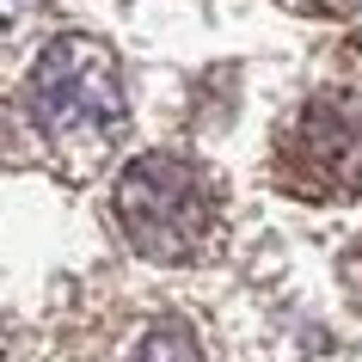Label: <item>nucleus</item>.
<instances>
[{
	"label": "nucleus",
	"instance_id": "nucleus-1",
	"mask_svg": "<svg viewBox=\"0 0 362 362\" xmlns=\"http://www.w3.org/2000/svg\"><path fill=\"white\" fill-rule=\"evenodd\" d=\"M25 117L62 172L74 178L98 172L129 129V93H123L117 56L80 31L56 37L25 74Z\"/></svg>",
	"mask_w": 362,
	"mask_h": 362
},
{
	"label": "nucleus",
	"instance_id": "nucleus-5",
	"mask_svg": "<svg viewBox=\"0 0 362 362\" xmlns=\"http://www.w3.org/2000/svg\"><path fill=\"white\" fill-rule=\"evenodd\" d=\"M338 283H344V295H350V307L362 313V240H350V252L338 258Z\"/></svg>",
	"mask_w": 362,
	"mask_h": 362
},
{
	"label": "nucleus",
	"instance_id": "nucleus-8",
	"mask_svg": "<svg viewBox=\"0 0 362 362\" xmlns=\"http://www.w3.org/2000/svg\"><path fill=\"white\" fill-rule=\"evenodd\" d=\"M0 141H6V129H0Z\"/></svg>",
	"mask_w": 362,
	"mask_h": 362
},
{
	"label": "nucleus",
	"instance_id": "nucleus-4",
	"mask_svg": "<svg viewBox=\"0 0 362 362\" xmlns=\"http://www.w3.org/2000/svg\"><path fill=\"white\" fill-rule=\"evenodd\" d=\"M123 362H203V344L191 338V325L153 320L148 332L129 344V356H123Z\"/></svg>",
	"mask_w": 362,
	"mask_h": 362
},
{
	"label": "nucleus",
	"instance_id": "nucleus-2",
	"mask_svg": "<svg viewBox=\"0 0 362 362\" xmlns=\"http://www.w3.org/2000/svg\"><path fill=\"white\" fill-rule=\"evenodd\" d=\"M117 228L153 264H197L221 233V191L185 153H141L117 172Z\"/></svg>",
	"mask_w": 362,
	"mask_h": 362
},
{
	"label": "nucleus",
	"instance_id": "nucleus-3",
	"mask_svg": "<svg viewBox=\"0 0 362 362\" xmlns=\"http://www.w3.org/2000/svg\"><path fill=\"white\" fill-rule=\"evenodd\" d=\"M270 172L301 203H350L362 197V93L320 86L276 129Z\"/></svg>",
	"mask_w": 362,
	"mask_h": 362
},
{
	"label": "nucleus",
	"instance_id": "nucleus-7",
	"mask_svg": "<svg viewBox=\"0 0 362 362\" xmlns=\"http://www.w3.org/2000/svg\"><path fill=\"white\" fill-rule=\"evenodd\" d=\"M31 6H37V0H0V37H13V31L31 19Z\"/></svg>",
	"mask_w": 362,
	"mask_h": 362
},
{
	"label": "nucleus",
	"instance_id": "nucleus-6",
	"mask_svg": "<svg viewBox=\"0 0 362 362\" xmlns=\"http://www.w3.org/2000/svg\"><path fill=\"white\" fill-rule=\"evenodd\" d=\"M288 13H307V19H344V13H356L362 0H283Z\"/></svg>",
	"mask_w": 362,
	"mask_h": 362
}]
</instances>
